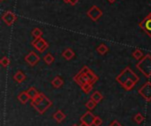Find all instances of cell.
<instances>
[{
	"label": "cell",
	"instance_id": "24",
	"mask_svg": "<svg viewBox=\"0 0 151 126\" xmlns=\"http://www.w3.org/2000/svg\"><path fill=\"white\" fill-rule=\"evenodd\" d=\"M133 56L136 60H141L143 58V53L142 50H140L139 49H136L134 52H133Z\"/></svg>",
	"mask_w": 151,
	"mask_h": 126
},
{
	"label": "cell",
	"instance_id": "11",
	"mask_svg": "<svg viewBox=\"0 0 151 126\" xmlns=\"http://www.w3.org/2000/svg\"><path fill=\"white\" fill-rule=\"evenodd\" d=\"M140 27L142 28L151 37V19L149 18H145L142 22H140L139 24Z\"/></svg>",
	"mask_w": 151,
	"mask_h": 126
},
{
	"label": "cell",
	"instance_id": "2",
	"mask_svg": "<svg viewBox=\"0 0 151 126\" xmlns=\"http://www.w3.org/2000/svg\"><path fill=\"white\" fill-rule=\"evenodd\" d=\"M128 79H133L134 80L136 83L140 80L139 77L132 71L131 68L129 67H127L117 78H116V80L117 82H119L121 86H123L125 84V82H127Z\"/></svg>",
	"mask_w": 151,
	"mask_h": 126
},
{
	"label": "cell",
	"instance_id": "21",
	"mask_svg": "<svg viewBox=\"0 0 151 126\" xmlns=\"http://www.w3.org/2000/svg\"><path fill=\"white\" fill-rule=\"evenodd\" d=\"M32 35L35 37V39H39V38H42V31L38 28V27H35L33 29V31L31 32Z\"/></svg>",
	"mask_w": 151,
	"mask_h": 126
},
{
	"label": "cell",
	"instance_id": "16",
	"mask_svg": "<svg viewBox=\"0 0 151 126\" xmlns=\"http://www.w3.org/2000/svg\"><path fill=\"white\" fill-rule=\"evenodd\" d=\"M18 99H19V101L22 104H26V103L28 102V100H29L30 98H29V96H28V94H27V92H22V93H20V94L18 95Z\"/></svg>",
	"mask_w": 151,
	"mask_h": 126
},
{
	"label": "cell",
	"instance_id": "38",
	"mask_svg": "<svg viewBox=\"0 0 151 126\" xmlns=\"http://www.w3.org/2000/svg\"><path fill=\"white\" fill-rule=\"evenodd\" d=\"M73 126H79V125H73Z\"/></svg>",
	"mask_w": 151,
	"mask_h": 126
},
{
	"label": "cell",
	"instance_id": "37",
	"mask_svg": "<svg viewBox=\"0 0 151 126\" xmlns=\"http://www.w3.org/2000/svg\"><path fill=\"white\" fill-rule=\"evenodd\" d=\"M63 1H64L65 3H68V0H63Z\"/></svg>",
	"mask_w": 151,
	"mask_h": 126
},
{
	"label": "cell",
	"instance_id": "32",
	"mask_svg": "<svg viewBox=\"0 0 151 126\" xmlns=\"http://www.w3.org/2000/svg\"><path fill=\"white\" fill-rule=\"evenodd\" d=\"M108 126H123L122 125H120L117 120H114L113 122H111V125H109Z\"/></svg>",
	"mask_w": 151,
	"mask_h": 126
},
{
	"label": "cell",
	"instance_id": "39",
	"mask_svg": "<svg viewBox=\"0 0 151 126\" xmlns=\"http://www.w3.org/2000/svg\"><path fill=\"white\" fill-rule=\"evenodd\" d=\"M0 1H4V0H0Z\"/></svg>",
	"mask_w": 151,
	"mask_h": 126
},
{
	"label": "cell",
	"instance_id": "25",
	"mask_svg": "<svg viewBox=\"0 0 151 126\" xmlns=\"http://www.w3.org/2000/svg\"><path fill=\"white\" fill-rule=\"evenodd\" d=\"M43 60H44V62L47 64H51L53 62H54V57L51 55V54H50V53H48L45 57H44V58H43Z\"/></svg>",
	"mask_w": 151,
	"mask_h": 126
},
{
	"label": "cell",
	"instance_id": "35",
	"mask_svg": "<svg viewBox=\"0 0 151 126\" xmlns=\"http://www.w3.org/2000/svg\"><path fill=\"white\" fill-rule=\"evenodd\" d=\"M108 1H109V2H110L111 4H112V3H114V2H115L116 0H108Z\"/></svg>",
	"mask_w": 151,
	"mask_h": 126
},
{
	"label": "cell",
	"instance_id": "31",
	"mask_svg": "<svg viewBox=\"0 0 151 126\" xmlns=\"http://www.w3.org/2000/svg\"><path fill=\"white\" fill-rule=\"evenodd\" d=\"M89 71H90V69H89L88 66H83V68H82L80 72H81L84 73V74H87Z\"/></svg>",
	"mask_w": 151,
	"mask_h": 126
},
{
	"label": "cell",
	"instance_id": "9",
	"mask_svg": "<svg viewBox=\"0 0 151 126\" xmlns=\"http://www.w3.org/2000/svg\"><path fill=\"white\" fill-rule=\"evenodd\" d=\"M95 118H96V116L91 113L90 111H88L86 112L83 116H81V123H84L86 125L89 126L94 125V121H95Z\"/></svg>",
	"mask_w": 151,
	"mask_h": 126
},
{
	"label": "cell",
	"instance_id": "8",
	"mask_svg": "<svg viewBox=\"0 0 151 126\" xmlns=\"http://www.w3.org/2000/svg\"><path fill=\"white\" fill-rule=\"evenodd\" d=\"M25 61L30 65V66H35L39 61L40 57L37 54H35L34 51L29 52L26 57H25Z\"/></svg>",
	"mask_w": 151,
	"mask_h": 126
},
{
	"label": "cell",
	"instance_id": "34",
	"mask_svg": "<svg viewBox=\"0 0 151 126\" xmlns=\"http://www.w3.org/2000/svg\"><path fill=\"white\" fill-rule=\"evenodd\" d=\"M79 126H89V125H86V124H84V123H81V124Z\"/></svg>",
	"mask_w": 151,
	"mask_h": 126
},
{
	"label": "cell",
	"instance_id": "29",
	"mask_svg": "<svg viewBox=\"0 0 151 126\" xmlns=\"http://www.w3.org/2000/svg\"><path fill=\"white\" fill-rule=\"evenodd\" d=\"M45 97V95L43 94H42V93H40L39 94H38V96L37 97H35V99H33L32 100V102H31V103H39L43 98Z\"/></svg>",
	"mask_w": 151,
	"mask_h": 126
},
{
	"label": "cell",
	"instance_id": "17",
	"mask_svg": "<svg viewBox=\"0 0 151 126\" xmlns=\"http://www.w3.org/2000/svg\"><path fill=\"white\" fill-rule=\"evenodd\" d=\"M103 98H104L103 94H102L100 92H98V91H96V92L93 93V94H92V95H91V99H92L93 101H95L96 103L101 102H102V100H103Z\"/></svg>",
	"mask_w": 151,
	"mask_h": 126
},
{
	"label": "cell",
	"instance_id": "5",
	"mask_svg": "<svg viewBox=\"0 0 151 126\" xmlns=\"http://www.w3.org/2000/svg\"><path fill=\"white\" fill-rule=\"evenodd\" d=\"M139 94L147 101L150 102L151 101V82H147L143 85L142 88L139 89Z\"/></svg>",
	"mask_w": 151,
	"mask_h": 126
},
{
	"label": "cell",
	"instance_id": "14",
	"mask_svg": "<svg viewBox=\"0 0 151 126\" xmlns=\"http://www.w3.org/2000/svg\"><path fill=\"white\" fill-rule=\"evenodd\" d=\"M62 56H63L64 58H65L66 60H71V59L75 56V53H74V51H73L72 49H66L62 53Z\"/></svg>",
	"mask_w": 151,
	"mask_h": 126
},
{
	"label": "cell",
	"instance_id": "4",
	"mask_svg": "<svg viewBox=\"0 0 151 126\" xmlns=\"http://www.w3.org/2000/svg\"><path fill=\"white\" fill-rule=\"evenodd\" d=\"M87 15L93 20V21H97L103 15L102 10L97 7L96 5H92L91 8L87 11Z\"/></svg>",
	"mask_w": 151,
	"mask_h": 126
},
{
	"label": "cell",
	"instance_id": "18",
	"mask_svg": "<svg viewBox=\"0 0 151 126\" xmlns=\"http://www.w3.org/2000/svg\"><path fill=\"white\" fill-rule=\"evenodd\" d=\"M27 94H28V96H29V98L30 99H35V97H37L38 96V94H40L35 87H30L27 91Z\"/></svg>",
	"mask_w": 151,
	"mask_h": 126
},
{
	"label": "cell",
	"instance_id": "12",
	"mask_svg": "<svg viewBox=\"0 0 151 126\" xmlns=\"http://www.w3.org/2000/svg\"><path fill=\"white\" fill-rule=\"evenodd\" d=\"M13 79H14L15 81H17L18 83H21V82H23V81L26 79V75H25L21 71H18V72L14 74Z\"/></svg>",
	"mask_w": 151,
	"mask_h": 126
},
{
	"label": "cell",
	"instance_id": "33",
	"mask_svg": "<svg viewBox=\"0 0 151 126\" xmlns=\"http://www.w3.org/2000/svg\"><path fill=\"white\" fill-rule=\"evenodd\" d=\"M79 0H68V3L67 4H70L71 5H75L77 3H78Z\"/></svg>",
	"mask_w": 151,
	"mask_h": 126
},
{
	"label": "cell",
	"instance_id": "23",
	"mask_svg": "<svg viewBox=\"0 0 151 126\" xmlns=\"http://www.w3.org/2000/svg\"><path fill=\"white\" fill-rule=\"evenodd\" d=\"M81 87L82 91H83L85 94H89V92H91V90L93 89V84L88 82V83L84 84V85H83L82 87Z\"/></svg>",
	"mask_w": 151,
	"mask_h": 126
},
{
	"label": "cell",
	"instance_id": "19",
	"mask_svg": "<svg viewBox=\"0 0 151 126\" xmlns=\"http://www.w3.org/2000/svg\"><path fill=\"white\" fill-rule=\"evenodd\" d=\"M135 85H136V82H135L134 80H133V79H128L127 82H125V84H124L122 87H123L126 90L129 91V90H131Z\"/></svg>",
	"mask_w": 151,
	"mask_h": 126
},
{
	"label": "cell",
	"instance_id": "30",
	"mask_svg": "<svg viewBox=\"0 0 151 126\" xmlns=\"http://www.w3.org/2000/svg\"><path fill=\"white\" fill-rule=\"evenodd\" d=\"M103 124V120L99 117H96L95 121H94V125L95 126H100Z\"/></svg>",
	"mask_w": 151,
	"mask_h": 126
},
{
	"label": "cell",
	"instance_id": "22",
	"mask_svg": "<svg viewBox=\"0 0 151 126\" xmlns=\"http://www.w3.org/2000/svg\"><path fill=\"white\" fill-rule=\"evenodd\" d=\"M96 50H97V52L99 53V54H101V55H104V54H106L107 52H108V50H109V49H108V47L105 45V44H101V45H99L98 47H97V49H96Z\"/></svg>",
	"mask_w": 151,
	"mask_h": 126
},
{
	"label": "cell",
	"instance_id": "1",
	"mask_svg": "<svg viewBox=\"0 0 151 126\" xmlns=\"http://www.w3.org/2000/svg\"><path fill=\"white\" fill-rule=\"evenodd\" d=\"M136 68L146 77H151V55L143 57L142 59L136 64Z\"/></svg>",
	"mask_w": 151,
	"mask_h": 126
},
{
	"label": "cell",
	"instance_id": "7",
	"mask_svg": "<svg viewBox=\"0 0 151 126\" xmlns=\"http://www.w3.org/2000/svg\"><path fill=\"white\" fill-rule=\"evenodd\" d=\"M2 19L4 21V23L7 26H12L13 23L16 21L17 19V16L11 11H8L6 12H4L2 16Z\"/></svg>",
	"mask_w": 151,
	"mask_h": 126
},
{
	"label": "cell",
	"instance_id": "3",
	"mask_svg": "<svg viewBox=\"0 0 151 126\" xmlns=\"http://www.w3.org/2000/svg\"><path fill=\"white\" fill-rule=\"evenodd\" d=\"M31 105L35 109V110L38 113L43 114L52 105V102L48 97L45 96L39 103H31Z\"/></svg>",
	"mask_w": 151,
	"mask_h": 126
},
{
	"label": "cell",
	"instance_id": "10",
	"mask_svg": "<svg viewBox=\"0 0 151 126\" xmlns=\"http://www.w3.org/2000/svg\"><path fill=\"white\" fill-rule=\"evenodd\" d=\"M73 80H74L78 85H80L81 87H82L84 84H86V83L89 82V81H88V79L87 74H84V73H82L81 72H80L77 75H75V76H74Z\"/></svg>",
	"mask_w": 151,
	"mask_h": 126
},
{
	"label": "cell",
	"instance_id": "26",
	"mask_svg": "<svg viewBox=\"0 0 151 126\" xmlns=\"http://www.w3.org/2000/svg\"><path fill=\"white\" fill-rule=\"evenodd\" d=\"M134 121L137 123V124H142L144 120H145V118H144V117L141 114V113H137L135 116H134Z\"/></svg>",
	"mask_w": 151,
	"mask_h": 126
},
{
	"label": "cell",
	"instance_id": "13",
	"mask_svg": "<svg viewBox=\"0 0 151 126\" xmlns=\"http://www.w3.org/2000/svg\"><path fill=\"white\" fill-rule=\"evenodd\" d=\"M66 116L61 111V110H58L54 115H53V118L58 122V123H61L62 121H64L65 119Z\"/></svg>",
	"mask_w": 151,
	"mask_h": 126
},
{
	"label": "cell",
	"instance_id": "28",
	"mask_svg": "<svg viewBox=\"0 0 151 126\" xmlns=\"http://www.w3.org/2000/svg\"><path fill=\"white\" fill-rule=\"evenodd\" d=\"M0 64H2V66H4V67H7V66L10 64V59H9L7 57H2V58H1V60H0Z\"/></svg>",
	"mask_w": 151,
	"mask_h": 126
},
{
	"label": "cell",
	"instance_id": "15",
	"mask_svg": "<svg viewBox=\"0 0 151 126\" xmlns=\"http://www.w3.org/2000/svg\"><path fill=\"white\" fill-rule=\"evenodd\" d=\"M63 84H64L63 79H62L60 77H58V76L55 77V78L52 79V81H51V85H52L55 88H59L60 87H62Z\"/></svg>",
	"mask_w": 151,
	"mask_h": 126
},
{
	"label": "cell",
	"instance_id": "6",
	"mask_svg": "<svg viewBox=\"0 0 151 126\" xmlns=\"http://www.w3.org/2000/svg\"><path fill=\"white\" fill-rule=\"evenodd\" d=\"M32 45L35 48V49L41 53H42L48 47H49V44L48 42L42 39V38H39V39H35L33 42H32Z\"/></svg>",
	"mask_w": 151,
	"mask_h": 126
},
{
	"label": "cell",
	"instance_id": "36",
	"mask_svg": "<svg viewBox=\"0 0 151 126\" xmlns=\"http://www.w3.org/2000/svg\"><path fill=\"white\" fill-rule=\"evenodd\" d=\"M147 18H149V19H151V12L149 14V15H148V16H147Z\"/></svg>",
	"mask_w": 151,
	"mask_h": 126
},
{
	"label": "cell",
	"instance_id": "20",
	"mask_svg": "<svg viewBox=\"0 0 151 126\" xmlns=\"http://www.w3.org/2000/svg\"><path fill=\"white\" fill-rule=\"evenodd\" d=\"M87 76H88V79L89 83H91V84H94V83L98 79V77H97L91 70L87 73Z\"/></svg>",
	"mask_w": 151,
	"mask_h": 126
},
{
	"label": "cell",
	"instance_id": "27",
	"mask_svg": "<svg viewBox=\"0 0 151 126\" xmlns=\"http://www.w3.org/2000/svg\"><path fill=\"white\" fill-rule=\"evenodd\" d=\"M96 106V102L95 101H93L92 99L89 100L87 103H86V107L89 110H93Z\"/></svg>",
	"mask_w": 151,
	"mask_h": 126
}]
</instances>
